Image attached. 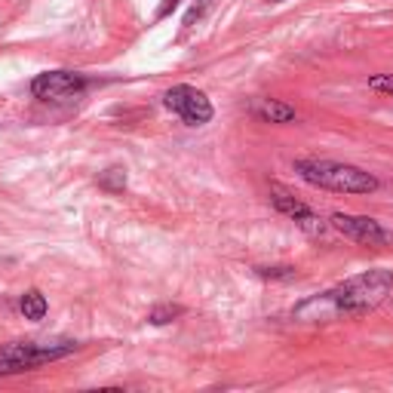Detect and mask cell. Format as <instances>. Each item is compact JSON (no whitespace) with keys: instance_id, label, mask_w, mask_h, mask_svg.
Instances as JSON below:
<instances>
[{"instance_id":"1","label":"cell","mask_w":393,"mask_h":393,"mask_svg":"<svg viewBox=\"0 0 393 393\" xmlns=\"http://www.w3.org/2000/svg\"><path fill=\"white\" fill-rule=\"evenodd\" d=\"M393 292L390 270H366V274L348 277L344 283L326 289V292L307 298L295 307V320L301 323H332V320H353L366 316L387 301Z\"/></svg>"},{"instance_id":"2","label":"cell","mask_w":393,"mask_h":393,"mask_svg":"<svg viewBox=\"0 0 393 393\" xmlns=\"http://www.w3.org/2000/svg\"><path fill=\"white\" fill-rule=\"evenodd\" d=\"M292 170L301 175L307 184L335 194H375L381 182L372 172L360 170L353 163H338V160H320V157H301L292 163Z\"/></svg>"},{"instance_id":"3","label":"cell","mask_w":393,"mask_h":393,"mask_svg":"<svg viewBox=\"0 0 393 393\" xmlns=\"http://www.w3.org/2000/svg\"><path fill=\"white\" fill-rule=\"evenodd\" d=\"M77 341H13L0 348V375H16V372H31L46 362L65 360L77 350Z\"/></svg>"},{"instance_id":"4","label":"cell","mask_w":393,"mask_h":393,"mask_svg":"<svg viewBox=\"0 0 393 393\" xmlns=\"http://www.w3.org/2000/svg\"><path fill=\"white\" fill-rule=\"evenodd\" d=\"M163 105L172 111V114H179L188 126H206L212 120V101L206 99L203 89L191 87V83H179V87L166 89L163 92Z\"/></svg>"},{"instance_id":"5","label":"cell","mask_w":393,"mask_h":393,"mask_svg":"<svg viewBox=\"0 0 393 393\" xmlns=\"http://www.w3.org/2000/svg\"><path fill=\"white\" fill-rule=\"evenodd\" d=\"M329 224L348 240L360 243V246H393V231H387L381 221L369 218V215H350V212H335Z\"/></svg>"},{"instance_id":"6","label":"cell","mask_w":393,"mask_h":393,"mask_svg":"<svg viewBox=\"0 0 393 393\" xmlns=\"http://www.w3.org/2000/svg\"><path fill=\"white\" fill-rule=\"evenodd\" d=\"M270 203L277 206V212H283L286 218H292L298 228L307 231L311 237H320V233L326 231V221L316 215L311 206H307L301 196H298L295 191H289L286 184H279V182H270Z\"/></svg>"},{"instance_id":"7","label":"cell","mask_w":393,"mask_h":393,"mask_svg":"<svg viewBox=\"0 0 393 393\" xmlns=\"http://www.w3.org/2000/svg\"><path fill=\"white\" fill-rule=\"evenodd\" d=\"M87 89V77L77 71H43L31 80V92L34 99L43 101H62V99H74Z\"/></svg>"},{"instance_id":"8","label":"cell","mask_w":393,"mask_h":393,"mask_svg":"<svg viewBox=\"0 0 393 393\" xmlns=\"http://www.w3.org/2000/svg\"><path fill=\"white\" fill-rule=\"evenodd\" d=\"M255 114L265 120V123H292L295 108L286 105V101H277V99H261L255 105Z\"/></svg>"},{"instance_id":"9","label":"cell","mask_w":393,"mask_h":393,"mask_svg":"<svg viewBox=\"0 0 393 393\" xmlns=\"http://www.w3.org/2000/svg\"><path fill=\"white\" fill-rule=\"evenodd\" d=\"M18 311H22L25 320H31V323H40L46 311H50V304H46V298L40 289H28V292L18 298Z\"/></svg>"},{"instance_id":"10","label":"cell","mask_w":393,"mask_h":393,"mask_svg":"<svg viewBox=\"0 0 393 393\" xmlns=\"http://www.w3.org/2000/svg\"><path fill=\"white\" fill-rule=\"evenodd\" d=\"M99 188L101 191H108V194H120L126 188V170H120V166H111V170L105 172H99Z\"/></svg>"},{"instance_id":"11","label":"cell","mask_w":393,"mask_h":393,"mask_svg":"<svg viewBox=\"0 0 393 393\" xmlns=\"http://www.w3.org/2000/svg\"><path fill=\"white\" fill-rule=\"evenodd\" d=\"M182 314H184L182 304H157V307L148 311V323H151V326H166V323L179 320Z\"/></svg>"},{"instance_id":"12","label":"cell","mask_w":393,"mask_h":393,"mask_svg":"<svg viewBox=\"0 0 393 393\" xmlns=\"http://www.w3.org/2000/svg\"><path fill=\"white\" fill-rule=\"evenodd\" d=\"M212 6H215V0H196V4L191 6V13L184 16V28H194V22H200V18L209 13Z\"/></svg>"},{"instance_id":"13","label":"cell","mask_w":393,"mask_h":393,"mask_svg":"<svg viewBox=\"0 0 393 393\" xmlns=\"http://www.w3.org/2000/svg\"><path fill=\"white\" fill-rule=\"evenodd\" d=\"M369 89L390 92L393 96V74H375V77H369Z\"/></svg>"},{"instance_id":"14","label":"cell","mask_w":393,"mask_h":393,"mask_svg":"<svg viewBox=\"0 0 393 393\" xmlns=\"http://www.w3.org/2000/svg\"><path fill=\"white\" fill-rule=\"evenodd\" d=\"M175 6H179V0H163V4H160V9H157V18H166V16H170L172 9H175Z\"/></svg>"}]
</instances>
